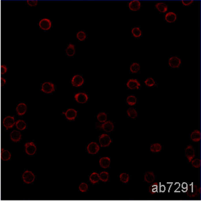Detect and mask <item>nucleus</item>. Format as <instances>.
I'll return each mask as SVG.
<instances>
[{"label":"nucleus","instance_id":"f03ea898","mask_svg":"<svg viewBox=\"0 0 201 201\" xmlns=\"http://www.w3.org/2000/svg\"><path fill=\"white\" fill-rule=\"evenodd\" d=\"M15 124L16 122L14 117L7 116L3 119V125L6 130H9L10 128H12Z\"/></svg>","mask_w":201,"mask_h":201},{"label":"nucleus","instance_id":"f8f14e48","mask_svg":"<svg viewBox=\"0 0 201 201\" xmlns=\"http://www.w3.org/2000/svg\"><path fill=\"white\" fill-rule=\"evenodd\" d=\"M23 179L26 183H31L34 180V176L33 173L30 171L24 172V174H23Z\"/></svg>","mask_w":201,"mask_h":201},{"label":"nucleus","instance_id":"c85d7f7f","mask_svg":"<svg viewBox=\"0 0 201 201\" xmlns=\"http://www.w3.org/2000/svg\"><path fill=\"white\" fill-rule=\"evenodd\" d=\"M109 174L107 172H101L99 174L100 180H101L102 182H107L109 180Z\"/></svg>","mask_w":201,"mask_h":201},{"label":"nucleus","instance_id":"b1692460","mask_svg":"<svg viewBox=\"0 0 201 201\" xmlns=\"http://www.w3.org/2000/svg\"><path fill=\"white\" fill-rule=\"evenodd\" d=\"M66 53L68 56H73L75 54V47L73 44H70L66 49Z\"/></svg>","mask_w":201,"mask_h":201},{"label":"nucleus","instance_id":"72a5a7b5","mask_svg":"<svg viewBox=\"0 0 201 201\" xmlns=\"http://www.w3.org/2000/svg\"><path fill=\"white\" fill-rule=\"evenodd\" d=\"M120 179L124 183H127L129 181V179H130V176H129V174L127 173H122L120 174Z\"/></svg>","mask_w":201,"mask_h":201},{"label":"nucleus","instance_id":"ea45409f","mask_svg":"<svg viewBox=\"0 0 201 201\" xmlns=\"http://www.w3.org/2000/svg\"><path fill=\"white\" fill-rule=\"evenodd\" d=\"M157 184H153L151 188L149 187V192H150L151 194H154L156 192H157Z\"/></svg>","mask_w":201,"mask_h":201},{"label":"nucleus","instance_id":"dca6fc26","mask_svg":"<svg viewBox=\"0 0 201 201\" xmlns=\"http://www.w3.org/2000/svg\"><path fill=\"white\" fill-rule=\"evenodd\" d=\"M111 164V160L109 157H103L101 158L99 160V165L100 166L105 169L109 167Z\"/></svg>","mask_w":201,"mask_h":201},{"label":"nucleus","instance_id":"f3484780","mask_svg":"<svg viewBox=\"0 0 201 201\" xmlns=\"http://www.w3.org/2000/svg\"><path fill=\"white\" fill-rule=\"evenodd\" d=\"M102 130H103L106 132H111L114 129V126L111 122H106L102 125L101 127Z\"/></svg>","mask_w":201,"mask_h":201},{"label":"nucleus","instance_id":"2eb2a0df","mask_svg":"<svg viewBox=\"0 0 201 201\" xmlns=\"http://www.w3.org/2000/svg\"><path fill=\"white\" fill-rule=\"evenodd\" d=\"M141 7V3L139 2V1H137V0H134V1H130L129 3V7L130 9L132 10V11H138V10L140 9Z\"/></svg>","mask_w":201,"mask_h":201},{"label":"nucleus","instance_id":"c756f323","mask_svg":"<svg viewBox=\"0 0 201 201\" xmlns=\"http://www.w3.org/2000/svg\"><path fill=\"white\" fill-rule=\"evenodd\" d=\"M10 157H11V154L9 151L3 149H1V158L3 160H10Z\"/></svg>","mask_w":201,"mask_h":201},{"label":"nucleus","instance_id":"ddd939ff","mask_svg":"<svg viewBox=\"0 0 201 201\" xmlns=\"http://www.w3.org/2000/svg\"><path fill=\"white\" fill-rule=\"evenodd\" d=\"M26 110H27V105L25 103H20L18 105L17 107H16V111L18 115L22 116L26 113Z\"/></svg>","mask_w":201,"mask_h":201},{"label":"nucleus","instance_id":"79ce46f5","mask_svg":"<svg viewBox=\"0 0 201 201\" xmlns=\"http://www.w3.org/2000/svg\"><path fill=\"white\" fill-rule=\"evenodd\" d=\"M27 3L30 6H36L37 4H38V1H36V0H35V1H30V0H28Z\"/></svg>","mask_w":201,"mask_h":201},{"label":"nucleus","instance_id":"423d86ee","mask_svg":"<svg viewBox=\"0 0 201 201\" xmlns=\"http://www.w3.org/2000/svg\"><path fill=\"white\" fill-rule=\"evenodd\" d=\"M100 147L96 142L90 143L87 146V151L90 154H96L99 151Z\"/></svg>","mask_w":201,"mask_h":201},{"label":"nucleus","instance_id":"20e7f679","mask_svg":"<svg viewBox=\"0 0 201 201\" xmlns=\"http://www.w3.org/2000/svg\"><path fill=\"white\" fill-rule=\"evenodd\" d=\"M39 26L42 30H48L51 28L52 26V22L49 19L47 18H44L42 19L39 22Z\"/></svg>","mask_w":201,"mask_h":201},{"label":"nucleus","instance_id":"aec40b11","mask_svg":"<svg viewBox=\"0 0 201 201\" xmlns=\"http://www.w3.org/2000/svg\"><path fill=\"white\" fill-rule=\"evenodd\" d=\"M176 18H177V16H176V14L174 13V12H168L165 16L166 20L168 22H169V23H172V22H175Z\"/></svg>","mask_w":201,"mask_h":201},{"label":"nucleus","instance_id":"a211bd4d","mask_svg":"<svg viewBox=\"0 0 201 201\" xmlns=\"http://www.w3.org/2000/svg\"><path fill=\"white\" fill-rule=\"evenodd\" d=\"M10 137H11L12 141L13 142H18L21 140L22 139V134L21 133L18 131H13L11 133V135H10Z\"/></svg>","mask_w":201,"mask_h":201},{"label":"nucleus","instance_id":"6ab92c4d","mask_svg":"<svg viewBox=\"0 0 201 201\" xmlns=\"http://www.w3.org/2000/svg\"><path fill=\"white\" fill-rule=\"evenodd\" d=\"M145 181L147 183H151L154 181L155 180V175L152 172H147L145 173L144 176Z\"/></svg>","mask_w":201,"mask_h":201},{"label":"nucleus","instance_id":"e433bc0d","mask_svg":"<svg viewBox=\"0 0 201 201\" xmlns=\"http://www.w3.org/2000/svg\"><path fill=\"white\" fill-rule=\"evenodd\" d=\"M77 38L80 41H83L86 39V34L84 32H79L77 34Z\"/></svg>","mask_w":201,"mask_h":201},{"label":"nucleus","instance_id":"39448f33","mask_svg":"<svg viewBox=\"0 0 201 201\" xmlns=\"http://www.w3.org/2000/svg\"><path fill=\"white\" fill-rule=\"evenodd\" d=\"M71 83L75 87H81L84 83V79L81 75H75L72 79Z\"/></svg>","mask_w":201,"mask_h":201},{"label":"nucleus","instance_id":"7c9ffc66","mask_svg":"<svg viewBox=\"0 0 201 201\" xmlns=\"http://www.w3.org/2000/svg\"><path fill=\"white\" fill-rule=\"evenodd\" d=\"M127 113L129 115V117L132 119H134L137 116V113L136 110L134 109V108H130L127 111Z\"/></svg>","mask_w":201,"mask_h":201},{"label":"nucleus","instance_id":"f704fd0d","mask_svg":"<svg viewBox=\"0 0 201 201\" xmlns=\"http://www.w3.org/2000/svg\"><path fill=\"white\" fill-rule=\"evenodd\" d=\"M132 33L133 34V36L135 37V38H138V37L141 36V31L139 28H133L132 30Z\"/></svg>","mask_w":201,"mask_h":201},{"label":"nucleus","instance_id":"4c0bfd02","mask_svg":"<svg viewBox=\"0 0 201 201\" xmlns=\"http://www.w3.org/2000/svg\"><path fill=\"white\" fill-rule=\"evenodd\" d=\"M145 84L146 85L147 87H152L155 85V81L152 78H148L145 81Z\"/></svg>","mask_w":201,"mask_h":201},{"label":"nucleus","instance_id":"f257e3e1","mask_svg":"<svg viewBox=\"0 0 201 201\" xmlns=\"http://www.w3.org/2000/svg\"><path fill=\"white\" fill-rule=\"evenodd\" d=\"M41 91L44 93L50 94L55 91V86L53 83L46 82V83H43V85H42Z\"/></svg>","mask_w":201,"mask_h":201},{"label":"nucleus","instance_id":"c03bdc74","mask_svg":"<svg viewBox=\"0 0 201 201\" xmlns=\"http://www.w3.org/2000/svg\"><path fill=\"white\" fill-rule=\"evenodd\" d=\"M1 86H3L6 83V81L3 79V78H1Z\"/></svg>","mask_w":201,"mask_h":201},{"label":"nucleus","instance_id":"473e14b6","mask_svg":"<svg viewBox=\"0 0 201 201\" xmlns=\"http://www.w3.org/2000/svg\"><path fill=\"white\" fill-rule=\"evenodd\" d=\"M136 102H137V99L134 96L130 95L127 98V103H128L130 105H132V106L136 104Z\"/></svg>","mask_w":201,"mask_h":201},{"label":"nucleus","instance_id":"5701e85b","mask_svg":"<svg viewBox=\"0 0 201 201\" xmlns=\"http://www.w3.org/2000/svg\"><path fill=\"white\" fill-rule=\"evenodd\" d=\"M89 180L92 184H96L100 180L99 174L97 172H93L91 174V175L89 177Z\"/></svg>","mask_w":201,"mask_h":201},{"label":"nucleus","instance_id":"6e6552de","mask_svg":"<svg viewBox=\"0 0 201 201\" xmlns=\"http://www.w3.org/2000/svg\"><path fill=\"white\" fill-rule=\"evenodd\" d=\"M25 150L28 154L33 155L36 151V147L33 142H28L25 144Z\"/></svg>","mask_w":201,"mask_h":201},{"label":"nucleus","instance_id":"a878e982","mask_svg":"<svg viewBox=\"0 0 201 201\" xmlns=\"http://www.w3.org/2000/svg\"><path fill=\"white\" fill-rule=\"evenodd\" d=\"M16 128H17L19 130H24L26 128V122L24 120H18L16 123Z\"/></svg>","mask_w":201,"mask_h":201},{"label":"nucleus","instance_id":"393cba45","mask_svg":"<svg viewBox=\"0 0 201 201\" xmlns=\"http://www.w3.org/2000/svg\"><path fill=\"white\" fill-rule=\"evenodd\" d=\"M162 149V145L158 143H153L150 146V151L151 152L153 153H157L160 151Z\"/></svg>","mask_w":201,"mask_h":201},{"label":"nucleus","instance_id":"7ed1b4c3","mask_svg":"<svg viewBox=\"0 0 201 201\" xmlns=\"http://www.w3.org/2000/svg\"><path fill=\"white\" fill-rule=\"evenodd\" d=\"M111 143V139L107 134H103L99 137V143L101 147H107Z\"/></svg>","mask_w":201,"mask_h":201},{"label":"nucleus","instance_id":"37998d69","mask_svg":"<svg viewBox=\"0 0 201 201\" xmlns=\"http://www.w3.org/2000/svg\"><path fill=\"white\" fill-rule=\"evenodd\" d=\"M182 3L184 5H189L190 4L193 3V1H192V0H190V1H185V0H182Z\"/></svg>","mask_w":201,"mask_h":201},{"label":"nucleus","instance_id":"4be33fe9","mask_svg":"<svg viewBox=\"0 0 201 201\" xmlns=\"http://www.w3.org/2000/svg\"><path fill=\"white\" fill-rule=\"evenodd\" d=\"M155 6L158 9V10L159 12H162V13H165L168 10V6L166 5V4H165L164 3H157L155 5Z\"/></svg>","mask_w":201,"mask_h":201},{"label":"nucleus","instance_id":"bb28decb","mask_svg":"<svg viewBox=\"0 0 201 201\" xmlns=\"http://www.w3.org/2000/svg\"><path fill=\"white\" fill-rule=\"evenodd\" d=\"M197 193V187L194 185H192L189 188V190H188V195L191 197H194Z\"/></svg>","mask_w":201,"mask_h":201},{"label":"nucleus","instance_id":"1a4fd4ad","mask_svg":"<svg viewBox=\"0 0 201 201\" xmlns=\"http://www.w3.org/2000/svg\"><path fill=\"white\" fill-rule=\"evenodd\" d=\"M75 99L79 103L84 104L88 100V96L85 93H79L76 94Z\"/></svg>","mask_w":201,"mask_h":201},{"label":"nucleus","instance_id":"4468645a","mask_svg":"<svg viewBox=\"0 0 201 201\" xmlns=\"http://www.w3.org/2000/svg\"><path fill=\"white\" fill-rule=\"evenodd\" d=\"M181 65V60L176 56L172 57L169 60V65L172 68H178Z\"/></svg>","mask_w":201,"mask_h":201},{"label":"nucleus","instance_id":"a19ab883","mask_svg":"<svg viewBox=\"0 0 201 201\" xmlns=\"http://www.w3.org/2000/svg\"><path fill=\"white\" fill-rule=\"evenodd\" d=\"M0 70H1V75H4V74H5L7 72V68L5 65H2L1 66V69H0Z\"/></svg>","mask_w":201,"mask_h":201},{"label":"nucleus","instance_id":"9b49d317","mask_svg":"<svg viewBox=\"0 0 201 201\" xmlns=\"http://www.w3.org/2000/svg\"><path fill=\"white\" fill-rule=\"evenodd\" d=\"M141 84L136 79H130L127 83V87L130 89H139Z\"/></svg>","mask_w":201,"mask_h":201},{"label":"nucleus","instance_id":"412c9836","mask_svg":"<svg viewBox=\"0 0 201 201\" xmlns=\"http://www.w3.org/2000/svg\"><path fill=\"white\" fill-rule=\"evenodd\" d=\"M191 139L194 142H198L200 141L201 138V134L199 130H194L191 134Z\"/></svg>","mask_w":201,"mask_h":201},{"label":"nucleus","instance_id":"cd10ccee","mask_svg":"<svg viewBox=\"0 0 201 201\" xmlns=\"http://www.w3.org/2000/svg\"><path fill=\"white\" fill-rule=\"evenodd\" d=\"M97 119L100 123H105L107 122V114L105 113H99L97 115Z\"/></svg>","mask_w":201,"mask_h":201},{"label":"nucleus","instance_id":"2f4dec72","mask_svg":"<svg viewBox=\"0 0 201 201\" xmlns=\"http://www.w3.org/2000/svg\"><path fill=\"white\" fill-rule=\"evenodd\" d=\"M140 70V66L138 63H133V64L131 65L130 67V71L133 73H136L137 72L139 71Z\"/></svg>","mask_w":201,"mask_h":201},{"label":"nucleus","instance_id":"58836bf2","mask_svg":"<svg viewBox=\"0 0 201 201\" xmlns=\"http://www.w3.org/2000/svg\"><path fill=\"white\" fill-rule=\"evenodd\" d=\"M79 190L82 192H87L88 190V185L86 183H81L79 185Z\"/></svg>","mask_w":201,"mask_h":201},{"label":"nucleus","instance_id":"0eeeda50","mask_svg":"<svg viewBox=\"0 0 201 201\" xmlns=\"http://www.w3.org/2000/svg\"><path fill=\"white\" fill-rule=\"evenodd\" d=\"M185 154L188 162H191V161L193 160L194 156H195V153H194V148L192 145H188V146L186 147L185 150Z\"/></svg>","mask_w":201,"mask_h":201},{"label":"nucleus","instance_id":"c9c22d12","mask_svg":"<svg viewBox=\"0 0 201 201\" xmlns=\"http://www.w3.org/2000/svg\"><path fill=\"white\" fill-rule=\"evenodd\" d=\"M192 166L195 168H199L201 166V160L200 159L192 160L191 161Z\"/></svg>","mask_w":201,"mask_h":201},{"label":"nucleus","instance_id":"9d476101","mask_svg":"<svg viewBox=\"0 0 201 201\" xmlns=\"http://www.w3.org/2000/svg\"><path fill=\"white\" fill-rule=\"evenodd\" d=\"M65 116H66L67 120L70 121H74L77 115V111L74 109H69L65 113Z\"/></svg>","mask_w":201,"mask_h":201}]
</instances>
